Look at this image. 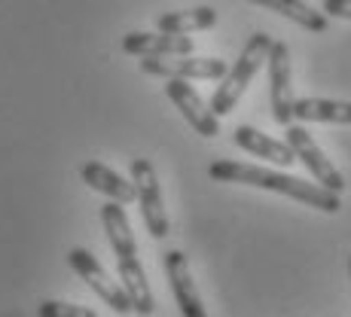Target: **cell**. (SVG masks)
Listing matches in <instances>:
<instances>
[{
	"label": "cell",
	"instance_id": "3957f363",
	"mask_svg": "<svg viewBox=\"0 0 351 317\" xmlns=\"http://www.w3.org/2000/svg\"><path fill=\"white\" fill-rule=\"evenodd\" d=\"M269 104L272 119L278 125H293V64H290V46L275 40L269 52Z\"/></svg>",
	"mask_w": 351,
	"mask_h": 317
},
{
	"label": "cell",
	"instance_id": "ac0fdd59",
	"mask_svg": "<svg viewBox=\"0 0 351 317\" xmlns=\"http://www.w3.org/2000/svg\"><path fill=\"white\" fill-rule=\"evenodd\" d=\"M37 317H98L92 308L86 305H71V302H58V299H43L37 305Z\"/></svg>",
	"mask_w": 351,
	"mask_h": 317
},
{
	"label": "cell",
	"instance_id": "277c9868",
	"mask_svg": "<svg viewBox=\"0 0 351 317\" xmlns=\"http://www.w3.org/2000/svg\"><path fill=\"white\" fill-rule=\"evenodd\" d=\"M132 183H134V190H138V205H141V217H144L147 232H150L153 238H165L168 211H165V201H162L156 168L150 165V159L132 162Z\"/></svg>",
	"mask_w": 351,
	"mask_h": 317
},
{
	"label": "cell",
	"instance_id": "d6986e66",
	"mask_svg": "<svg viewBox=\"0 0 351 317\" xmlns=\"http://www.w3.org/2000/svg\"><path fill=\"white\" fill-rule=\"evenodd\" d=\"M324 16L333 18H348L351 22V0H324Z\"/></svg>",
	"mask_w": 351,
	"mask_h": 317
},
{
	"label": "cell",
	"instance_id": "52a82bcc",
	"mask_svg": "<svg viewBox=\"0 0 351 317\" xmlns=\"http://www.w3.org/2000/svg\"><path fill=\"white\" fill-rule=\"evenodd\" d=\"M141 71L150 77H165V79H223L229 73V64L223 58H199V55H184V58H141Z\"/></svg>",
	"mask_w": 351,
	"mask_h": 317
},
{
	"label": "cell",
	"instance_id": "6da1fadb",
	"mask_svg": "<svg viewBox=\"0 0 351 317\" xmlns=\"http://www.w3.org/2000/svg\"><path fill=\"white\" fill-rule=\"evenodd\" d=\"M208 174L217 183H245V186H256V190H269V192L287 195L293 201H302V205L324 214H339L342 207V195L324 190L321 183H308V180L290 177V174H281V171H269V168H260V165H247V162L217 159L211 162Z\"/></svg>",
	"mask_w": 351,
	"mask_h": 317
},
{
	"label": "cell",
	"instance_id": "ba28073f",
	"mask_svg": "<svg viewBox=\"0 0 351 317\" xmlns=\"http://www.w3.org/2000/svg\"><path fill=\"white\" fill-rule=\"evenodd\" d=\"M165 95L171 98V104L184 113V119L202 138H217L220 134V119L214 116L211 104H205L199 92L193 89V83H186V79H165Z\"/></svg>",
	"mask_w": 351,
	"mask_h": 317
},
{
	"label": "cell",
	"instance_id": "e0dca14e",
	"mask_svg": "<svg viewBox=\"0 0 351 317\" xmlns=\"http://www.w3.org/2000/svg\"><path fill=\"white\" fill-rule=\"evenodd\" d=\"M247 3L266 6V10L278 12V16L290 18V22H296L300 28H306L312 34H324V31H327V16L315 10L312 3H306V0H247Z\"/></svg>",
	"mask_w": 351,
	"mask_h": 317
},
{
	"label": "cell",
	"instance_id": "8992f818",
	"mask_svg": "<svg viewBox=\"0 0 351 317\" xmlns=\"http://www.w3.org/2000/svg\"><path fill=\"white\" fill-rule=\"evenodd\" d=\"M67 262H71V268L80 275V278L86 281L95 293L104 299V305H110L117 314H128V312H134L132 308V299H128V293L123 290V284L119 281H113L110 275L104 272V266L92 256L86 247H73L71 253H67Z\"/></svg>",
	"mask_w": 351,
	"mask_h": 317
},
{
	"label": "cell",
	"instance_id": "7a4b0ae2",
	"mask_svg": "<svg viewBox=\"0 0 351 317\" xmlns=\"http://www.w3.org/2000/svg\"><path fill=\"white\" fill-rule=\"evenodd\" d=\"M272 46H275V40L269 37V34H263V31L247 37L239 62L229 67V73L220 79L217 89H214L211 110H214V116L217 119L235 110V104H239L241 95L247 92V86H251V79L256 77V71H260L263 64H269V52H272Z\"/></svg>",
	"mask_w": 351,
	"mask_h": 317
},
{
	"label": "cell",
	"instance_id": "9c48e42d",
	"mask_svg": "<svg viewBox=\"0 0 351 317\" xmlns=\"http://www.w3.org/2000/svg\"><path fill=\"white\" fill-rule=\"evenodd\" d=\"M162 266H165V278H168V284H171V293H174V302H178L180 314L184 317H208L186 256L180 251H168L165 259H162Z\"/></svg>",
	"mask_w": 351,
	"mask_h": 317
},
{
	"label": "cell",
	"instance_id": "7c38bea8",
	"mask_svg": "<svg viewBox=\"0 0 351 317\" xmlns=\"http://www.w3.org/2000/svg\"><path fill=\"white\" fill-rule=\"evenodd\" d=\"M80 174H83L86 186H92L95 192H104L107 199L117 201V205H132V201H138L134 183H128L123 174H117L113 168H107L104 162H86Z\"/></svg>",
	"mask_w": 351,
	"mask_h": 317
},
{
	"label": "cell",
	"instance_id": "30bf717a",
	"mask_svg": "<svg viewBox=\"0 0 351 317\" xmlns=\"http://www.w3.org/2000/svg\"><path fill=\"white\" fill-rule=\"evenodd\" d=\"M193 49H195L193 37H178V34L132 31L123 37V52L138 58H184L193 55Z\"/></svg>",
	"mask_w": 351,
	"mask_h": 317
},
{
	"label": "cell",
	"instance_id": "5bb4252c",
	"mask_svg": "<svg viewBox=\"0 0 351 317\" xmlns=\"http://www.w3.org/2000/svg\"><path fill=\"white\" fill-rule=\"evenodd\" d=\"M117 268H119V284H123V290L128 293V299H132L134 314L150 317L156 312V299H153L150 281H147L141 259H119Z\"/></svg>",
	"mask_w": 351,
	"mask_h": 317
},
{
	"label": "cell",
	"instance_id": "9a60e30c",
	"mask_svg": "<svg viewBox=\"0 0 351 317\" xmlns=\"http://www.w3.org/2000/svg\"><path fill=\"white\" fill-rule=\"evenodd\" d=\"M293 119L300 123H333V125H351V101H333V98H296Z\"/></svg>",
	"mask_w": 351,
	"mask_h": 317
},
{
	"label": "cell",
	"instance_id": "5b68a950",
	"mask_svg": "<svg viewBox=\"0 0 351 317\" xmlns=\"http://www.w3.org/2000/svg\"><path fill=\"white\" fill-rule=\"evenodd\" d=\"M285 134H287L290 150L296 153V162H302V165L308 168V174L315 177V183H321L324 190L342 195V190H346V177L339 174V168H336L333 162L324 156V150L315 144L312 134H308L302 125H287Z\"/></svg>",
	"mask_w": 351,
	"mask_h": 317
},
{
	"label": "cell",
	"instance_id": "8fae6325",
	"mask_svg": "<svg viewBox=\"0 0 351 317\" xmlns=\"http://www.w3.org/2000/svg\"><path fill=\"white\" fill-rule=\"evenodd\" d=\"M235 147H241L245 153H251L256 159H266V162H275V165H293L296 162V153L290 150L287 140H275L269 134H263L260 128L254 125H239L232 134Z\"/></svg>",
	"mask_w": 351,
	"mask_h": 317
},
{
	"label": "cell",
	"instance_id": "2e32d148",
	"mask_svg": "<svg viewBox=\"0 0 351 317\" xmlns=\"http://www.w3.org/2000/svg\"><path fill=\"white\" fill-rule=\"evenodd\" d=\"M217 25V10L214 6H195V10H184V12H165L159 16L156 28L159 34H178L186 37L193 31H208Z\"/></svg>",
	"mask_w": 351,
	"mask_h": 317
},
{
	"label": "cell",
	"instance_id": "4fadbf2b",
	"mask_svg": "<svg viewBox=\"0 0 351 317\" xmlns=\"http://www.w3.org/2000/svg\"><path fill=\"white\" fill-rule=\"evenodd\" d=\"M101 223H104L107 241H110L117 262L119 259H138V241H134L132 226H128L125 207L117 205V201H107V205H101Z\"/></svg>",
	"mask_w": 351,
	"mask_h": 317
}]
</instances>
